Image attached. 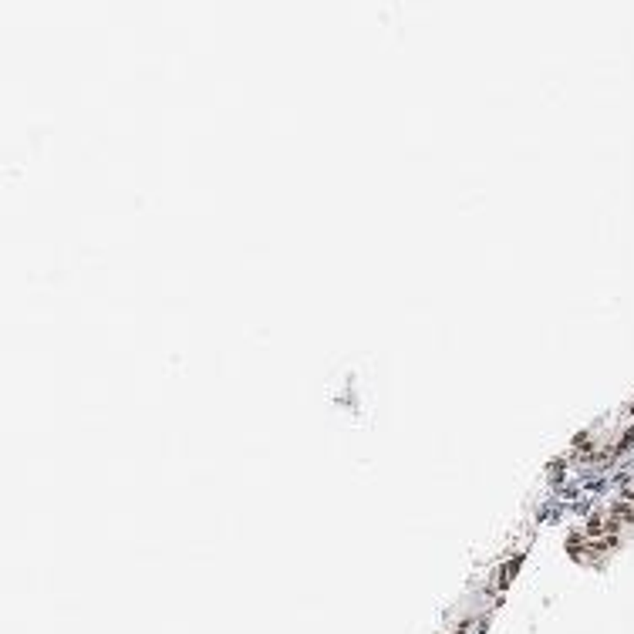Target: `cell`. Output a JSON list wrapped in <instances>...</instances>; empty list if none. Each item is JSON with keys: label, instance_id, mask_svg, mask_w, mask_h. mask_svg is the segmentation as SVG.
<instances>
[{"label": "cell", "instance_id": "obj_1", "mask_svg": "<svg viewBox=\"0 0 634 634\" xmlns=\"http://www.w3.org/2000/svg\"><path fill=\"white\" fill-rule=\"evenodd\" d=\"M610 520L617 523V527H624V523H634V503H617V507H610Z\"/></svg>", "mask_w": 634, "mask_h": 634}, {"label": "cell", "instance_id": "obj_2", "mask_svg": "<svg viewBox=\"0 0 634 634\" xmlns=\"http://www.w3.org/2000/svg\"><path fill=\"white\" fill-rule=\"evenodd\" d=\"M621 496H624V503H634V482H628V486L621 489Z\"/></svg>", "mask_w": 634, "mask_h": 634}]
</instances>
